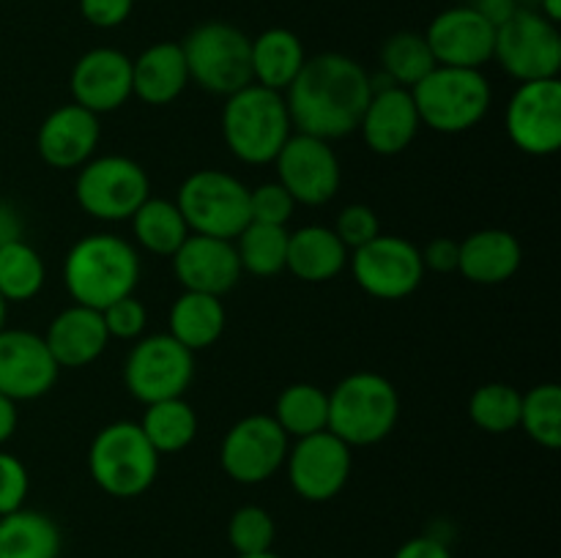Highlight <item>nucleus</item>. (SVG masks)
I'll return each instance as SVG.
<instances>
[{"instance_id": "obj_1", "label": "nucleus", "mask_w": 561, "mask_h": 558, "mask_svg": "<svg viewBox=\"0 0 561 558\" xmlns=\"http://www.w3.org/2000/svg\"><path fill=\"white\" fill-rule=\"evenodd\" d=\"M283 96L301 135L340 140L359 131L373 96L370 71L343 53L312 55Z\"/></svg>"}, {"instance_id": "obj_2", "label": "nucleus", "mask_w": 561, "mask_h": 558, "mask_svg": "<svg viewBox=\"0 0 561 558\" xmlns=\"http://www.w3.org/2000/svg\"><path fill=\"white\" fill-rule=\"evenodd\" d=\"M140 255L115 233H88L71 244L64 260V284L71 301L102 312L113 301L135 293Z\"/></svg>"}, {"instance_id": "obj_3", "label": "nucleus", "mask_w": 561, "mask_h": 558, "mask_svg": "<svg viewBox=\"0 0 561 558\" xmlns=\"http://www.w3.org/2000/svg\"><path fill=\"white\" fill-rule=\"evenodd\" d=\"M219 126L228 151L244 164H272L294 135L283 93L257 82L225 96Z\"/></svg>"}, {"instance_id": "obj_4", "label": "nucleus", "mask_w": 561, "mask_h": 558, "mask_svg": "<svg viewBox=\"0 0 561 558\" xmlns=\"http://www.w3.org/2000/svg\"><path fill=\"white\" fill-rule=\"evenodd\" d=\"M400 419V394L378 372H351L329 392V425L343 443L373 446L392 435Z\"/></svg>"}, {"instance_id": "obj_5", "label": "nucleus", "mask_w": 561, "mask_h": 558, "mask_svg": "<svg viewBox=\"0 0 561 558\" xmlns=\"http://www.w3.org/2000/svg\"><path fill=\"white\" fill-rule=\"evenodd\" d=\"M93 485L113 498H137L159 476V452L137 421H113L93 435L88 449Z\"/></svg>"}, {"instance_id": "obj_6", "label": "nucleus", "mask_w": 561, "mask_h": 558, "mask_svg": "<svg viewBox=\"0 0 561 558\" xmlns=\"http://www.w3.org/2000/svg\"><path fill=\"white\" fill-rule=\"evenodd\" d=\"M416 113L422 126L438 135H463L482 124L493 102V91L482 69H455L436 66L414 88Z\"/></svg>"}, {"instance_id": "obj_7", "label": "nucleus", "mask_w": 561, "mask_h": 558, "mask_svg": "<svg viewBox=\"0 0 561 558\" xmlns=\"http://www.w3.org/2000/svg\"><path fill=\"white\" fill-rule=\"evenodd\" d=\"M250 44L241 27L230 22H203L181 42L190 82L217 96H230L252 82Z\"/></svg>"}, {"instance_id": "obj_8", "label": "nucleus", "mask_w": 561, "mask_h": 558, "mask_svg": "<svg viewBox=\"0 0 561 558\" xmlns=\"http://www.w3.org/2000/svg\"><path fill=\"white\" fill-rule=\"evenodd\" d=\"M190 233L233 241L250 224V186L225 170H195L175 197Z\"/></svg>"}, {"instance_id": "obj_9", "label": "nucleus", "mask_w": 561, "mask_h": 558, "mask_svg": "<svg viewBox=\"0 0 561 558\" xmlns=\"http://www.w3.org/2000/svg\"><path fill=\"white\" fill-rule=\"evenodd\" d=\"M75 197L91 219L126 222L151 197V178L146 167L129 156H93L77 173Z\"/></svg>"}, {"instance_id": "obj_10", "label": "nucleus", "mask_w": 561, "mask_h": 558, "mask_svg": "<svg viewBox=\"0 0 561 558\" xmlns=\"http://www.w3.org/2000/svg\"><path fill=\"white\" fill-rule=\"evenodd\" d=\"M195 377V353L179 339L164 334H148L135 339L124 361V386L142 405L184 397Z\"/></svg>"}, {"instance_id": "obj_11", "label": "nucleus", "mask_w": 561, "mask_h": 558, "mask_svg": "<svg viewBox=\"0 0 561 558\" xmlns=\"http://www.w3.org/2000/svg\"><path fill=\"white\" fill-rule=\"evenodd\" d=\"M493 60L518 82L553 80L561 71V33L540 11L518 9L496 27Z\"/></svg>"}, {"instance_id": "obj_12", "label": "nucleus", "mask_w": 561, "mask_h": 558, "mask_svg": "<svg viewBox=\"0 0 561 558\" xmlns=\"http://www.w3.org/2000/svg\"><path fill=\"white\" fill-rule=\"evenodd\" d=\"M351 274L367 295L381 301L409 299L425 279L420 246L403 235H376L348 257Z\"/></svg>"}, {"instance_id": "obj_13", "label": "nucleus", "mask_w": 561, "mask_h": 558, "mask_svg": "<svg viewBox=\"0 0 561 558\" xmlns=\"http://www.w3.org/2000/svg\"><path fill=\"white\" fill-rule=\"evenodd\" d=\"M290 438L272 414H252L236 421L219 446V465L239 485H263L288 457Z\"/></svg>"}, {"instance_id": "obj_14", "label": "nucleus", "mask_w": 561, "mask_h": 558, "mask_svg": "<svg viewBox=\"0 0 561 558\" xmlns=\"http://www.w3.org/2000/svg\"><path fill=\"white\" fill-rule=\"evenodd\" d=\"M272 164H277V181L296 206H327L343 184V164L332 142L301 131L288 137Z\"/></svg>"}, {"instance_id": "obj_15", "label": "nucleus", "mask_w": 561, "mask_h": 558, "mask_svg": "<svg viewBox=\"0 0 561 558\" xmlns=\"http://www.w3.org/2000/svg\"><path fill=\"white\" fill-rule=\"evenodd\" d=\"M351 465L354 457L348 443L340 441L334 432L321 430L296 438L283 468L288 470V481L296 496L310 503H323L343 492L351 479Z\"/></svg>"}, {"instance_id": "obj_16", "label": "nucleus", "mask_w": 561, "mask_h": 558, "mask_svg": "<svg viewBox=\"0 0 561 558\" xmlns=\"http://www.w3.org/2000/svg\"><path fill=\"white\" fill-rule=\"evenodd\" d=\"M510 142L529 156H553L561 148V82H518L504 109Z\"/></svg>"}, {"instance_id": "obj_17", "label": "nucleus", "mask_w": 561, "mask_h": 558, "mask_svg": "<svg viewBox=\"0 0 561 558\" xmlns=\"http://www.w3.org/2000/svg\"><path fill=\"white\" fill-rule=\"evenodd\" d=\"M436 66L455 69H482L493 60L496 47V27L477 14L471 5H449L433 16L425 31Z\"/></svg>"}, {"instance_id": "obj_18", "label": "nucleus", "mask_w": 561, "mask_h": 558, "mask_svg": "<svg viewBox=\"0 0 561 558\" xmlns=\"http://www.w3.org/2000/svg\"><path fill=\"white\" fill-rule=\"evenodd\" d=\"M58 372L42 334L25 328L0 332V394L14 403L38 399L55 386Z\"/></svg>"}, {"instance_id": "obj_19", "label": "nucleus", "mask_w": 561, "mask_h": 558, "mask_svg": "<svg viewBox=\"0 0 561 558\" xmlns=\"http://www.w3.org/2000/svg\"><path fill=\"white\" fill-rule=\"evenodd\" d=\"M75 104L107 115L131 98V58L115 47H93L77 58L69 74Z\"/></svg>"}, {"instance_id": "obj_20", "label": "nucleus", "mask_w": 561, "mask_h": 558, "mask_svg": "<svg viewBox=\"0 0 561 558\" xmlns=\"http://www.w3.org/2000/svg\"><path fill=\"white\" fill-rule=\"evenodd\" d=\"M170 260L181 288L217 299L230 293L244 274L233 241L214 239V235L190 233Z\"/></svg>"}, {"instance_id": "obj_21", "label": "nucleus", "mask_w": 561, "mask_h": 558, "mask_svg": "<svg viewBox=\"0 0 561 558\" xmlns=\"http://www.w3.org/2000/svg\"><path fill=\"white\" fill-rule=\"evenodd\" d=\"M102 140L99 115L80 104H64L42 120L36 131V151L55 170H80L96 153Z\"/></svg>"}, {"instance_id": "obj_22", "label": "nucleus", "mask_w": 561, "mask_h": 558, "mask_svg": "<svg viewBox=\"0 0 561 558\" xmlns=\"http://www.w3.org/2000/svg\"><path fill=\"white\" fill-rule=\"evenodd\" d=\"M420 129L422 120L409 88L387 85L373 91L359 124L365 146L373 153H378V156H398L405 148H411Z\"/></svg>"}, {"instance_id": "obj_23", "label": "nucleus", "mask_w": 561, "mask_h": 558, "mask_svg": "<svg viewBox=\"0 0 561 558\" xmlns=\"http://www.w3.org/2000/svg\"><path fill=\"white\" fill-rule=\"evenodd\" d=\"M44 342L60 370H80L93 364L107 350L110 334L104 328L102 312L71 304L49 321Z\"/></svg>"}, {"instance_id": "obj_24", "label": "nucleus", "mask_w": 561, "mask_h": 558, "mask_svg": "<svg viewBox=\"0 0 561 558\" xmlns=\"http://www.w3.org/2000/svg\"><path fill=\"white\" fill-rule=\"evenodd\" d=\"M524 246L510 230L485 228L460 241L458 271L474 284H504L518 274Z\"/></svg>"}, {"instance_id": "obj_25", "label": "nucleus", "mask_w": 561, "mask_h": 558, "mask_svg": "<svg viewBox=\"0 0 561 558\" xmlns=\"http://www.w3.org/2000/svg\"><path fill=\"white\" fill-rule=\"evenodd\" d=\"M190 85L184 49L175 42H157L131 60V96L151 107L173 104Z\"/></svg>"}, {"instance_id": "obj_26", "label": "nucleus", "mask_w": 561, "mask_h": 558, "mask_svg": "<svg viewBox=\"0 0 561 558\" xmlns=\"http://www.w3.org/2000/svg\"><path fill=\"white\" fill-rule=\"evenodd\" d=\"M351 252L337 239L332 228L323 224H305V228L288 233V257H285V271L296 279L310 284L329 282L340 277L348 266Z\"/></svg>"}, {"instance_id": "obj_27", "label": "nucleus", "mask_w": 561, "mask_h": 558, "mask_svg": "<svg viewBox=\"0 0 561 558\" xmlns=\"http://www.w3.org/2000/svg\"><path fill=\"white\" fill-rule=\"evenodd\" d=\"M307 53L301 38L288 27H268L250 44L252 82L285 93L305 66Z\"/></svg>"}, {"instance_id": "obj_28", "label": "nucleus", "mask_w": 561, "mask_h": 558, "mask_svg": "<svg viewBox=\"0 0 561 558\" xmlns=\"http://www.w3.org/2000/svg\"><path fill=\"white\" fill-rule=\"evenodd\" d=\"M225 323H228V312H225L222 299L184 290L170 306L168 334L179 339L186 350L197 353L217 345V339L225 334Z\"/></svg>"}, {"instance_id": "obj_29", "label": "nucleus", "mask_w": 561, "mask_h": 558, "mask_svg": "<svg viewBox=\"0 0 561 558\" xmlns=\"http://www.w3.org/2000/svg\"><path fill=\"white\" fill-rule=\"evenodd\" d=\"M64 534L49 514L16 509L0 514V558H60Z\"/></svg>"}, {"instance_id": "obj_30", "label": "nucleus", "mask_w": 561, "mask_h": 558, "mask_svg": "<svg viewBox=\"0 0 561 558\" xmlns=\"http://www.w3.org/2000/svg\"><path fill=\"white\" fill-rule=\"evenodd\" d=\"M129 222L137 246L157 257H173L190 235V228H186L175 200H164V197H148L131 213Z\"/></svg>"}, {"instance_id": "obj_31", "label": "nucleus", "mask_w": 561, "mask_h": 558, "mask_svg": "<svg viewBox=\"0 0 561 558\" xmlns=\"http://www.w3.org/2000/svg\"><path fill=\"white\" fill-rule=\"evenodd\" d=\"M151 446L162 454H179L197 438V414L184 397L162 399L146 405V414L137 421Z\"/></svg>"}, {"instance_id": "obj_32", "label": "nucleus", "mask_w": 561, "mask_h": 558, "mask_svg": "<svg viewBox=\"0 0 561 558\" xmlns=\"http://www.w3.org/2000/svg\"><path fill=\"white\" fill-rule=\"evenodd\" d=\"M272 416L294 441L321 432L329 425V394L316 383H290L279 392Z\"/></svg>"}, {"instance_id": "obj_33", "label": "nucleus", "mask_w": 561, "mask_h": 558, "mask_svg": "<svg viewBox=\"0 0 561 558\" xmlns=\"http://www.w3.org/2000/svg\"><path fill=\"white\" fill-rule=\"evenodd\" d=\"M47 282V266L36 246L25 239L0 246V293L9 304H25L36 299Z\"/></svg>"}, {"instance_id": "obj_34", "label": "nucleus", "mask_w": 561, "mask_h": 558, "mask_svg": "<svg viewBox=\"0 0 561 558\" xmlns=\"http://www.w3.org/2000/svg\"><path fill=\"white\" fill-rule=\"evenodd\" d=\"M288 233L290 230L279 228V224H247L233 239L241 271L255 274V277L263 279L283 274L285 257H288Z\"/></svg>"}, {"instance_id": "obj_35", "label": "nucleus", "mask_w": 561, "mask_h": 558, "mask_svg": "<svg viewBox=\"0 0 561 558\" xmlns=\"http://www.w3.org/2000/svg\"><path fill=\"white\" fill-rule=\"evenodd\" d=\"M436 69L425 33L400 31L389 36L381 47V74H387L394 85L414 88L425 74Z\"/></svg>"}, {"instance_id": "obj_36", "label": "nucleus", "mask_w": 561, "mask_h": 558, "mask_svg": "<svg viewBox=\"0 0 561 558\" xmlns=\"http://www.w3.org/2000/svg\"><path fill=\"white\" fill-rule=\"evenodd\" d=\"M520 403L524 394L510 383H485L469 399V416L482 432L507 435L520 425Z\"/></svg>"}, {"instance_id": "obj_37", "label": "nucleus", "mask_w": 561, "mask_h": 558, "mask_svg": "<svg viewBox=\"0 0 561 558\" xmlns=\"http://www.w3.org/2000/svg\"><path fill=\"white\" fill-rule=\"evenodd\" d=\"M520 430L542 449L561 446V388L559 383H537L520 403Z\"/></svg>"}, {"instance_id": "obj_38", "label": "nucleus", "mask_w": 561, "mask_h": 558, "mask_svg": "<svg viewBox=\"0 0 561 558\" xmlns=\"http://www.w3.org/2000/svg\"><path fill=\"white\" fill-rule=\"evenodd\" d=\"M277 539V523L272 514L257 503L236 509L228 520V542L236 556H255V553H268Z\"/></svg>"}, {"instance_id": "obj_39", "label": "nucleus", "mask_w": 561, "mask_h": 558, "mask_svg": "<svg viewBox=\"0 0 561 558\" xmlns=\"http://www.w3.org/2000/svg\"><path fill=\"white\" fill-rule=\"evenodd\" d=\"M296 200L288 195L279 181H268V184L250 189V222L263 224H279L285 228L288 219L294 217Z\"/></svg>"}, {"instance_id": "obj_40", "label": "nucleus", "mask_w": 561, "mask_h": 558, "mask_svg": "<svg viewBox=\"0 0 561 558\" xmlns=\"http://www.w3.org/2000/svg\"><path fill=\"white\" fill-rule=\"evenodd\" d=\"M332 230L343 241L345 249L354 252L359 246L370 244L376 235H381V222H378V213L370 206H365V202H351V206H345L340 211Z\"/></svg>"}, {"instance_id": "obj_41", "label": "nucleus", "mask_w": 561, "mask_h": 558, "mask_svg": "<svg viewBox=\"0 0 561 558\" xmlns=\"http://www.w3.org/2000/svg\"><path fill=\"white\" fill-rule=\"evenodd\" d=\"M104 328H107L110 339H140L146 334L148 310L135 293L124 295V299L113 301L102 310Z\"/></svg>"}, {"instance_id": "obj_42", "label": "nucleus", "mask_w": 561, "mask_h": 558, "mask_svg": "<svg viewBox=\"0 0 561 558\" xmlns=\"http://www.w3.org/2000/svg\"><path fill=\"white\" fill-rule=\"evenodd\" d=\"M27 492H31V476L25 463L14 454L0 452V514L25 507Z\"/></svg>"}, {"instance_id": "obj_43", "label": "nucleus", "mask_w": 561, "mask_h": 558, "mask_svg": "<svg viewBox=\"0 0 561 558\" xmlns=\"http://www.w3.org/2000/svg\"><path fill=\"white\" fill-rule=\"evenodd\" d=\"M135 0H80V14L93 27H118L131 16Z\"/></svg>"}, {"instance_id": "obj_44", "label": "nucleus", "mask_w": 561, "mask_h": 558, "mask_svg": "<svg viewBox=\"0 0 561 558\" xmlns=\"http://www.w3.org/2000/svg\"><path fill=\"white\" fill-rule=\"evenodd\" d=\"M420 255H422V266H425V271L453 274L458 271L460 241H453L449 235H438V239H433L425 249H420Z\"/></svg>"}, {"instance_id": "obj_45", "label": "nucleus", "mask_w": 561, "mask_h": 558, "mask_svg": "<svg viewBox=\"0 0 561 558\" xmlns=\"http://www.w3.org/2000/svg\"><path fill=\"white\" fill-rule=\"evenodd\" d=\"M392 558H453V550H449L447 542L438 539V536L422 534L403 542Z\"/></svg>"}, {"instance_id": "obj_46", "label": "nucleus", "mask_w": 561, "mask_h": 558, "mask_svg": "<svg viewBox=\"0 0 561 558\" xmlns=\"http://www.w3.org/2000/svg\"><path fill=\"white\" fill-rule=\"evenodd\" d=\"M466 5H471L477 14L485 16L493 27L504 25L520 9L518 0H466Z\"/></svg>"}, {"instance_id": "obj_47", "label": "nucleus", "mask_w": 561, "mask_h": 558, "mask_svg": "<svg viewBox=\"0 0 561 558\" xmlns=\"http://www.w3.org/2000/svg\"><path fill=\"white\" fill-rule=\"evenodd\" d=\"M22 233H25V219H22V213L9 200H0V246L11 244V241H20Z\"/></svg>"}, {"instance_id": "obj_48", "label": "nucleus", "mask_w": 561, "mask_h": 558, "mask_svg": "<svg viewBox=\"0 0 561 558\" xmlns=\"http://www.w3.org/2000/svg\"><path fill=\"white\" fill-rule=\"evenodd\" d=\"M16 421H20V416H16V403L5 397V394H0V446L16 432Z\"/></svg>"}, {"instance_id": "obj_49", "label": "nucleus", "mask_w": 561, "mask_h": 558, "mask_svg": "<svg viewBox=\"0 0 561 558\" xmlns=\"http://www.w3.org/2000/svg\"><path fill=\"white\" fill-rule=\"evenodd\" d=\"M548 22L559 25L561 22V0H537V9Z\"/></svg>"}, {"instance_id": "obj_50", "label": "nucleus", "mask_w": 561, "mask_h": 558, "mask_svg": "<svg viewBox=\"0 0 561 558\" xmlns=\"http://www.w3.org/2000/svg\"><path fill=\"white\" fill-rule=\"evenodd\" d=\"M5 317H9V301H5L3 293H0V332L5 328Z\"/></svg>"}, {"instance_id": "obj_51", "label": "nucleus", "mask_w": 561, "mask_h": 558, "mask_svg": "<svg viewBox=\"0 0 561 558\" xmlns=\"http://www.w3.org/2000/svg\"><path fill=\"white\" fill-rule=\"evenodd\" d=\"M236 558H283V556H277V553H255V556H236Z\"/></svg>"}]
</instances>
